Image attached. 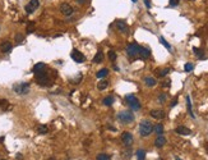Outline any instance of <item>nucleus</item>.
Listing matches in <instances>:
<instances>
[{
    "label": "nucleus",
    "mask_w": 208,
    "mask_h": 160,
    "mask_svg": "<svg viewBox=\"0 0 208 160\" xmlns=\"http://www.w3.org/2000/svg\"><path fill=\"white\" fill-rule=\"evenodd\" d=\"M153 131V126L149 120H142L141 124H139V134L142 137H147L152 133Z\"/></svg>",
    "instance_id": "1"
},
{
    "label": "nucleus",
    "mask_w": 208,
    "mask_h": 160,
    "mask_svg": "<svg viewBox=\"0 0 208 160\" xmlns=\"http://www.w3.org/2000/svg\"><path fill=\"white\" fill-rule=\"evenodd\" d=\"M134 114L132 112H128V110H124V112H120L117 114V120L121 122L123 124H129V123L134 122Z\"/></svg>",
    "instance_id": "2"
},
{
    "label": "nucleus",
    "mask_w": 208,
    "mask_h": 160,
    "mask_svg": "<svg viewBox=\"0 0 208 160\" xmlns=\"http://www.w3.org/2000/svg\"><path fill=\"white\" fill-rule=\"evenodd\" d=\"M125 100H127V104L129 105L130 109H133V110L141 109V103H139V100L134 95H127L125 96Z\"/></svg>",
    "instance_id": "3"
},
{
    "label": "nucleus",
    "mask_w": 208,
    "mask_h": 160,
    "mask_svg": "<svg viewBox=\"0 0 208 160\" xmlns=\"http://www.w3.org/2000/svg\"><path fill=\"white\" fill-rule=\"evenodd\" d=\"M14 91L19 95H26V93H28L29 91V85L28 83H18V85H14Z\"/></svg>",
    "instance_id": "4"
},
{
    "label": "nucleus",
    "mask_w": 208,
    "mask_h": 160,
    "mask_svg": "<svg viewBox=\"0 0 208 160\" xmlns=\"http://www.w3.org/2000/svg\"><path fill=\"white\" fill-rule=\"evenodd\" d=\"M38 7H40V1H38V0H29V3L26 5L24 9H26L27 14H32Z\"/></svg>",
    "instance_id": "5"
},
{
    "label": "nucleus",
    "mask_w": 208,
    "mask_h": 160,
    "mask_svg": "<svg viewBox=\"0 0 208 160\" xmlns=\"http://www.w3.org/2000/svg\"><path fill=\"white\" fill-rule=\"evenodd\" d=\"M138 51H139V45L138 44H129L127 46V54L129 55L130 58H134L138 55Z\"/></svg>",
    "instance_id": "6"
},
{
    "label": "nucleus",
    "mask_w": 208,
    "mask_h": 160,
    "mask_svg": "<svg viewBox=\"0 0 208 160\" xmlns=\"http://www.w3.org/2000/svg\"><path fill=\"white\" fill-rule=\"evenodd\" d=\"M70 56H72V59L74 60V62H77V63H83L84 60H86V56H84V55L82 54L81 51H78V50H73L72 54H70Z\"/></svg>",
    "instance_id": "7"
},
{
    "label": "nucleus",
    "mask_w": 208,
    "mask_h": 160,
    "mask_svg": "<svg viewBox=\"0 0 208 160\" xmlns=\"http://www.w3.org/2000/svg\"><path fill=\"white\" fill-rule=\"evenodd\" d=\"M121 141H123V143H124L125 146H130L133 143V141H134L133 134L130 133V132H124V133H123V136H121Z\"/></svg>",
    "instance_id": "8"
},
{
    "label": "nucleus",
    "mask_w": 208,
    "mask_h": 160,
    "mask_svg": "<svg viewBox=\"0 0 208 160\" xmlns=\"http://www.w3.org/2000/svg\"><path fill=\"white\" fill-rule=\"evenodd\" d=\"M60 12H61L64 15H70V14H73V8H72V5L68 4V3H63V4L60 5Z\"/></svg>",
    "instance_id": "9"
},
{
    "label": "nucleus",
    "mask_w": 208,
    "mask_h": 160,
    "mask_svg": "<svg viewBox=\"0 0 208 160\" xmlns=\"http://www.w3.org/2000/svg\"><path fill=\"white\" fill-rule=\"evenodd\" d=\"M116 28L119 30L120 32H123V34H127L128 32V24L125 21H123V19H119V21H116Z\"/></svg>",
    "instance_id": "10"
},
{
    "label": "nucleus",
    "mask_w": 208,
    "mask_h": 160,
    "mask_svg": "<svg viewBox=\"0 0 208 160\" xmlns=\"http://www.w3.org/2000/svg\"><path fill=\"white\" fill-rule=\"evenodd\" d=\"M175 132H176V133H179V134H181V136H190V134H191V131H190V129L187 128V127H184V126L176 127Z\"/></svg>",
    "instance_id": "11"
},
{
    "label": "nucleus",
    "mask_w": 208,
    "mask_h": 160,
    "mask_svg": "<svg viewBox=\"0 0 208 160\" xmlns=\"http://www.w3.org/2000/svg\"><path fill=\"white\" fill-rule=\"evenodd\" d=\"M138 55L142 58V59H147V58L151 56V50H149V49H146V48H142V46H139Z\"/></svg>",
    "instance_id": "12"
},
{
    "label": "nucleus",
    "mask_w": 208,
    "mask_h": 160,
    "mask_svg": "<svg viewBox=\"0 0 208 160\" xmlns=\"http://www.w3.org/2000/svg\"><path fill=\"white\" fill-rule=\"evenodd\" d=\"M12 44L9 42V41H3L1 45H0V50L3 51V53H10V50H12Z\"/></svg>",
    "instance_id": "13"
},
{
    "label": "nucleus",
    "mask_w": 208,
    "mask_h": 160,
    "mask_svg": "<svg viewBox=\"0 0 208 160\" xmlns=\"http://www.w3.org/2000/svg\"><path fill=\"white\" fill-rule=\"evenodd\" d=\"M151 117L155 118V119H163L165 118V113H163V110H152Z\"/></svg>",
    "instance_id": "14"
},
{
    "label": "nucleus",
    "mask_w": 208,
    "mask_h": 160,
    "mask_svg": "<svg viewBox=\"0 0 208 160\" xmlns=\"http://www.w3.org/2000/svg\"><path fill=\"white\" fill-rule=\"evenodd\" d=\"M165 143H166V138L162 136V134H160V136H158L157 138L155 140L156 147H162V146H165Z\"/></svg>",
    "instance_id": "15"
},
{
    "label": "nucleus",
    "mask_w": 208,
    "mask_h": 160,
    "mask_svg": "<svg viewBox=\"0 0 208 160\" xmlns=\"http://www.w3.org/2000/svg\"><path fill=\"white\" fill-rule=\"evenodd\" d=\"M144 83H146V86H148V87H153L157 85V81H156L153 77H144Z\"/></svg>",
    "instance_id": "16"
},
{
    "label": "nucleus",
    "mask_w": 208,
    "mask_h": 160,
    "mask_svg": "<svg viewBox=\"0 0 208 160\" xmlns=\"http://www.w3.org/2000/svg\"><path fill=\"white\" fill-rule=\"evenodd\" d=\"M45 68H46V65L43 64V63H37V64L32 68V72L36 74V73H38V72H41V71H45Z\"/></svg>",
    "instance_id": "17"
},
{
    "label": "nucleus",
    "mask_w": 208,
    "mask_h": 160,
    "mask_svg": "<svg viewBox=\"0 0 208 160\" xmlns=\"http://www.w3.org/2000/svg\"><path fill=\"white\" fill-rule=\"evenodd\" d=\"M102 60H103V53H102V51H98V53L93 56L92 62H93V63H102Z\"/></svg>",
    "instance_id": "18"
},
{
    "label": "nucleus",
    "mask_w": 208,
    "mask_h": 160,
    "mask_svg": "<svg viewBox=\"0 0 208 160\" xmlns=\"http://www.w3.org/2000/svg\"><path fill=\"white\" fill-rule=\"evenodd\" d=\"M109 74V69L107 68H102L101 71H98L97 73H96V77L97 78H103V77H106Z\"/></svg>",
    "instance_id": "19"
},
{
    "label": "nucleus",
    "mask_w": 208,
    "mask_h": 160,
    "mask_svg": "<svg viewBox=\"0 0 208 160\" xmlns=\"http://www.w3.org/2000/svg\"><path fill=\"white\" fill-rule=\"evenodd\" d=\"M153 131H155V133H157L158 136H160V134L163 133V126L161 124V123H158V124L153 126Z\"/></svg>",
    "instance_id": "20"
},
{
    "label": "nucleus",
    "mask_w": 208,
    "mask_h": 160,
    "mask_svg": "<svg viewBox=\"0 0 208 160\" xmlns=\"http://www.w3.org/2000/svg\"><path fill=\"white\" fill-rule=\"evenodd\" d=\"M102 103H103V105H106V106H111L114 104V97L113 96H106V97L102 100Z\"/></svg>",
    "instance_id": "21"
},
{
    "label": "nucleus",
    "mask_w": 208,
    "mask_h": 160,
    "mask_svg": "<svg viewBox=\"0 0 208 160\" xmlns=\"http://www.w3.org/2000/svg\"><path fill=\"white\" fill-rule=\"evenodd\" d=\"M187 106H188V112H189L190 117H191V118H195V115H194V113H193V109H191V101H190V96H187Z\"/></svg>",
    "instance_id": "22"
},
{
    "label": "nucleus",
    "mask_w": 208,
    "mask_h": 160,
    "mask_svg": "<svg viewBox=\"0 0 208 160\" xmlns=\"http://www.w3.org/2000/svg\"><path fill=\"white\" fill-rule=\"evenodd\" d=\"M37 132L40 134H46L49 132V128H47V126H43V124H40L37 127Z\"/></svg>",
    "instance_id": "23"
},
{
    "label": "nucleus",
    "mask_w": 208,
    "mask_h": 160,
    "mask_svg": "<svg viewBox=\"0 0 208 160\" xmlns=\"http://www.w3.org/2000/svg\"><path fill=\"white\" fill-rule=\"evenodd\" d=\"M137 159L138 160H146V151L144 150H138L137 151Z\"/></svg>",
    "instance_id": "24"
},
{
    "label": "nucleus",
    "mask_w": 208,
    "mask_h": 160,
    "mask_svg": "<svg viewBox=\"0 0 208 160\" xmlns=\"http://www.w3.org/2000/svg\"><path fill=\"white\" fill-rule=\"evenodd\" d=\"M107 87H109V82L107 81H101V82H98V85H97L98 90H105V89H107Z\"/></svg>",
    "instance_id": "25"
},
{
    "label": "nucleus",
    "mask_w": 208,
    "mask_h": 160,
    "mask_svg": "<svg viewBox=\"0 0 208 160\" xmlns=\"http://www.w3.org/2000/svg\"><path fill=\"white\" fill-rule=\"evenodd\" d=\"M193 51H194V54H195L198 58H201V59L206 58V56H204V54H203V51H202L201 49H198V48H193Z\"/></svg>",
    "instance_id": "26"
},
{
    "label": "nucleus",
    "mask_w": 208,
    "mask_h": 160,
    "mask_svg": "<svg viewBox=\"0 0 208 160\" xmlns=\"http://www.w3.org/2000/svg\"><path fill=\"white\" fill-rule=\"evenodd\" d=\"M160 42H161V44H162V45H163V46H165V48H166V49H167V50H171V45H170V44H169V42H167V41H166V40H165V38H163V37H162V36H161V37H160Z\"/></svg>",
    "instance_id": "27"
},
{
    "label": "nucleus",
    "mask_w": 208,
    "mask_h": 160,
    "mask_svg": "<svg viewBox=\"0 0 208 160\" xmlns=\"http://www.w3.org/2000/svg\"><path fill=\"white\" fill-rule=\"evenodd\" d=\"M96 159L97 160H110V155H107V154H98Z\"/></svg>",
    "instance_id": "28"
},
{
    "label": "nucleus",
    "mask_w": 208,
    "mask_h": 160,
    "mask_svg": "<svg viewBox=\"0 0 208 160\" xmlns=\"http://www.w3.org/2000/svg\"><path fill=\"white\" fill-rule=\"evenodd\" d=\"M35 31V23L33 22H29L28 26H27V34H32Z\"/></svg>",
    "instance_id": "29"
},
{
    "label": "nucleus",
    "mask_w": 208,
    "mask_h": 160,
    "mask_svg": "<svg viewBox=\"0 0 208 160\" xmlns=\"http://www.w3.org/2000/svg\"><path fill=\"white\" fill-rule=\"evenodd\" d=\"M15 41H17V44H22L24 41V36L21 34H17L15 35Z\"/></svg>",
    "instance_id": "30"
},
{
    "label": "nucleus",
    "mask_w": 208,
    "mask_h": 160,
    "mask_svg": "<svg viewBox=\"0 0 208 160\" xmlns=\"http://www.w3.org/2000/svg\"><path fill=\"white\" fill-rule=\"evenodd\" d=\"M169 72H170V69L169 68H166V69H162V71H158V76L160 77H165L169 74Z\"/></svg>",
    "instance_id": "31"
},
{
    "label": "nucleus",
    "mask_w": 208,
    "mask_h": 160,
    "mask_svg": "<svg viewBox=\"0 0 208 160\" xmlns=\"http://www.w3.org/2000/svg\"><path fill=\"white\" fill-rule=\"evenodd\" d=\"M193 68H194V65L191 64V63H187V64H185V67H184V71L185 72H191V71H193Z\"/></svg>",
    "instance_id": "32"
},
{
    "label": "nucleus",
    "mask_w": 208,
    "mask_h": 160,
    "mask_svg": "<svg viewBox=\"0 0 208 160\" xmlns=\"http://www.w3.org/2000/svg\"><path fill=\"white\" fill-rule=\"evenodd\" d=\"M109 59L113 60V62H114L115 59H116V53H115L114 50H110V51H109Z\"/></svg>",
    "instance_id": "33"
},
{
    "label": "nucleus",
    "mask_w": 208,
    "mask_h": 160,
    "mask_svg": "<svg viewBox=\"0 0 208 160\" xmlns=\"http://www.w3.org/2000/svg\"><path fill=\"white\" fill-rule=\"evenodd\" d=\"M165 100H166V93H161V95L158 96V101H160L161 104H163Z\"/></svg>",
    "instance_id": "34"
},
{
    "label": "nucleus",
    "mask_w": 208,
    "mask_h": 160,
    "mask_svg": "<svg viewBox=\"0 0 208 160\" xmlns=\"http://www.w3.org/2000/svg\"><path fill=\"white\" fill-rule=\"evenodd\" d=\"M169 4H170V7H176L179 4V0H169Z\"/></svg>",
    "instance_id": "35"
},
{
    "label": "nucleus",
    "mask_w": 208,
    "mask_h": 160,
    "mask_svg": "<svg viewBox=\"0 0 208 160\" xmlns=\"http://www.w3.org/2000/svg\"><path fill=\"white\" fill-rule=\"evenodd\" d=\"M176 105H177V97H175L174 100H172V103H171V105H170V106H171V108H174V106H176Z\"/></svg>",
    "instance_id": "36"
},
{
    "label": "nucleus",
    "mask_w": 208,
    "mask_h": 160,
    "mask_svg": "<svg viewBox=\"0 0 208 160\" xmlns=\"http://www.w3.org/2000/svg\"><path fill=\"white\" fill-rule=\"evenodd\" d=\"M143 1H144V4H146V7L149 9V8H151V0H143Z\"/></svg>",
    "instance_id": "37"
},
{
    "label": "nucleus",
    "mask_w": 208,
    "mask_h": 160,
    "mask_svg": "<svg viewBox=\"0 0 208 160\" xmlns=\"http://www.w3.org/2000/svg\"><path fill=\"white\" fill-rule=\"evenodd\" d=\"M163 87H169L170 86V81H165V83H162Z\"/></svg>",
    "instance_id": "38"
},
{
    "label": "nucleus",
    "mask_w": 208,
    "mask_h": 160,
    "mask_svg": "<svg viewBox=\"0 0 208 160\" xmlns=\"http://www.w3.org/2000/svg\"><path fill=\"white\" fill-rule=\"evenodd\" d=\"M77 3H78V4H84V3H86V0H75Z\"/></svg>",
    "instance_id": "39"
},
{
    "label": "nucleus",
    "mask_w": 208,
    "mask_h": 160,
    "mask_svg": "<svg viewBox=\"0 0 208 160\" xmlns=\"http://www.w3.org/2000/svg\"><path fill=\"white\" fill-rule=\"evenodd\" d=\"M17 159H19V160H22V159H23V156H22V155H21V154H18V155H17Z\"/></svg>",
    "instance_id": "40"
},
{
    "label": "nucleus",
    "mask_w": 208,
    "mask_h": 160,
    "mask_svg": "<svg viewBox=\"0 0 208 160\" xmlns=\"http://www.w3.org/2000/svg\"><path fill=\"white\" fill-rule=\"evenodd\" d=\"M175 160H181V159H180L179 156H175Z\"/></svg>",
    "instance_id": "41"
},
{
    "label": "nucleus",
    "mask_w": 208,
    "mask_h": 160,
    "mask_svg": "<svg viewBox=\"0 0 208 160\" xmlns=\"http://www.w3.org/2000/svg\"><path fill=\"white\" fill-rule=\"evenodd\" d=\"M132 1H133V3H137V0H132Z\"/></svg>",
    "instance_id": "42"
},
{
    "label": "nucleus",
    "mask_w": 208,
    "mask_h": 160,
    "mask_svg": "<svg viewBox=\"0 0 208 160\" xmlns=\"http://www.w3.org/2000/svg\"><path fill=\"white\" fill-rule=\"evenodd\" d=\"M188 1H194V0H188Z\"/></svg>",
    "instance_id": "43"
},
{
    "label": "nucleus",
    "mask_w": 208,
    "mask_h": 160,
    "mask_svg": "<svg viewBox=\"0 0 208 160\" xmlns=\"http://www.w3.org/2000/svg\"><path fill=\"white\" fill-rule=\"evenodd\" d=\"M50 160H55V159H53V158H51V159H50Z\"/></svg>",
    "instance_id": "44"
},
{
    "label": "nucleus",
    "mask_w": 208,
    "mask_h": 160,
    "mask_svg": "<svg viewBox=\"0 0 208 160\" xmlns=\"http://www.w3.org/2000/svg\"><path fill=\"white\" fill-rule=\"evenodd\" d=\"M1 160H4V159H1Z\"/></svg>",
    "instance_id": "45"
}]
</instances>
